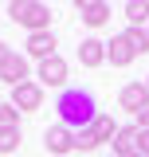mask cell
<instances>
[{
  "mask_svg": "<svg viewBox=\"0 0 149 157\" xmlns=\"http://www.w3.org/2000/svg\"><path fill=\"white\" fill-rule=\"evenodd\" d=\"M55 110H59V126H67V130H86L94 118H98V102H94L90 90H82V86H67L63 94L55 98Z\"/></svg>",
  "mask_w": 149,
  "mask_h": 157,
  "instance_id": "6da1fadb",
  "label": "cell"
},
{
  "mask_svg": "<svg viewBox=\"0 0 149 157\" xmlns=\"http://www.w3.org/2000/svg\"><path fill=\"white\" fill-rule=\"evenodd\" d=\"M8 16H12V24L28 28V36L51 32V4H39V0H12V4H8Z\"/></svg>",
  "mask_w": 149,
  "mask_h": 157,
  "instance_id": "7a4b0ae2",
  "label": "cell"
},
{
  "mask_svg": "<svg viewBox=\"0 0 149 157\" xmlns=\"http://www.w3.org/2000/svg\"><path fill=\"white\" fill-rule=\"evenodd\" d=\"M118 106L126 110V114H141V110H149V86L141 82V78H133V82H126L122 90H118Z\"/></svg>",
  "mask_w": 149,
  "mask_h": 157,
  "instance_id": "3957f363",
  "label": "cell"
},
{
  "mask_svg": "<svg viewBox=\"0 0 149 157\" xmlns=\"http://www.w3.org/2000/svg\"><path fill=\"white\" fill-rule=\"evenodd\" d=\"M8 102L16 106L20 114H32V110H39V106H43V86L28 78V82H20V86H12V98H8Z\"/></svg>",
  "mask_w": 149,
  "mask_h": 157,
  "instance_id": "277c9868",
  "label": "cell"
},
{
  "mask_svg": "<svg viewBox=\"0 0 149 157\" xmlns=\"http://www.w3.org/2000/svg\"><path fill=\"white\" fill-rule=\"evenodd\" d=\"M67 75H71V67H67V59H63V55L43 59V63H39V71H36L39 86H63V82H67Z\"/></svg>",
  "mask_w": 149,
  "mask_h": 157,
  "instance_id": "5b68a950",
  "label": "cell"
},
{
  "mask_svg": "<svg viewBox=\"0 0 149 157\" xmlns=\"http://www.w3.org/2000/svg\"><path fill=\"white\" fill-rule=\"evenodd\" d=\"M74 12L82 16L86 28H102V24L114 16V8L106 4V0H74Z\"/></svg>",
  "mask_w": 149,
  "mask_h": 157,
  "instance_id": "8992f818",
  "label": "cell"
},
{
  "mask_svg": "<svg viewBox=\"0 0 149 157\" xmlns=\"http://www.w3.org/2000/svg\"><path fill=\"white\" fill-rule=\"evenodd\" d=\"M43 145H47L51 157L71 153L74 149V130H67V126H47V130H43Z\"/></svg>",
  "mask_w": 149,
  "mask_h": 157,
  "instance_id": "52a82bcc",
  "label": "cell"
},
{
  "mask_svg": "<svg viewBox=\"0 0 149 157\" xmlns=\"http://www.w3.org/2000/svg\"><path fill=\"white\" fill-rule=\"evenodd\" d=\"M24 47H28V59H39V63H43V59H51V55H59L55 47V32H36V36H28V43H24Z\"/></svg>",
  "mask_w": 149,
  "mask_h": 157,
  "instance_id": "ba28073f",
  "label": "cell"
},
{
  "mask_svg": "<svg viewBox=\"0 0 149 157\" xmlns=\"http://www.w3.org/2000/svg\"><path fill=\"white\" fill-rule=\"evenodd\" d=\"M78 63H82V67H102V63H106V43H102V39H94V36H86L82 39V43H78Z\"/></svg>",
  "mask_w": 149,
  "mask_h": 157,
  "instance_id": "9c48e42d",
  "label": "cell"
},
{
  "mask_svg": "<svg viewBox=\"0 0 149 157\" xmlns=\"http://www.w3.org/2000/svg\"><path fill=\"white\" fill-rule=\"evenodd\" d=\"M0 82H8V86H20V82H28V55L12 51V59L0 67Z\"/></svg>",
  "mask_w": 149,
  "mask_h": 157,
  "instance_id": "30bf717a",
  "label": "cell"
},
{
  "mask_svg": "<svg viewBox=\"0 0 149 157\" xmlns=\"http://www.w3.org/2000/svg\"><path fill=\"white\" fill-rule=\"evenodd\" d=\"M133 47H130V39L122 36V32H118V36L110 39V43H106V63H114V67H130L133 63Z\"/></svg>",
  "mask_w": 149,
  "mask_h": 157,
  "instance_id": "8fae6325",
  "label": "cell"
},
{
  "mask_svg": "<svg viewBox=\"0 0 149 157\" xmlns=\"http://www.w3.org/2000/svg\"><path fill=\"white\" fill-rule=\"evenodd\" d=\"M110 145H114V157H137V126H118Z\"/></svg>",
  "mask_w": 149,
  "mask_h": 157,
  "instance_id": "7c38bea8",
  "label": "cell"
},
{
  "mask_svg": "<svg viewBox=\"0 0 149 157\" xmlns=\"http://www.w3.org/2000/svg\"><path fill=\"white\" fill-rule=\"evenodd\" d=\"M90 134L98 145H106V141H114V134H118V122H114V114H102L98 110V118L90 122Z\"/></svg>",
  "mask_w": 149,
  "mask_h": 157,
  "instance_id": "4fadbf2b",
  "label": "cell"
},
{
  "mask_svg": "<svg viewBox=\"0 0 149 157\" xmlns=\"http://www.w3.org/2000/svg\"><path fill=\"white\" fill-rule=\"evenodd\" d=\"M126 20H130V28H145L149 24V0H126Z\"/></svg>",
  "mask_w": 149,
  "mask_h": 157,
  "instance_id": "5bb4252c",
  "label": "cell"
},
{
  "mask_svg": "<svg viewBox=\"0 0 149 157\" xmlns=\"http://www.w3.org/2000/svg\"><path fill=\"white\" fill-rule=\"evenodd\" d=\"M122 36L130 39V47H133V55H145L149 51V36H145V28H126Z\"/></svg>",
  "mask_w": 149,
  "mask_h": 157,
  "instance_id": "9a60e30c",
  "label": "cell"
},
{
  "mask_svg": "<svg viewBox=\"0 0 149 157\" xmlns=\"http://www.w3.org/2000/svg\"><path fill=\"white\" fill-rule=\"evenodd\" d=\"M20 126V110L12 102H0V130H16Z\"/></svg>",
  "mask_w": 149,
  "mask_h": 157,
  "instance_id": "2e32d148",
  "label": "cell"
},
{
  "mask_svg": "<svg viewBox=\"0 0 149 157\" xmlns=\"http://www.w3.org/2000/svg\"><path fill=\"white\" fill-rule=\"evenodd\" d=\"M20 149V126L16 130H0V153H16Z\"/></svg>",
  "mask_w": 149,
  "mask_h": 157,
  "instance_id": "e0dca14e",
  "label": "cell"
},
{
  "mask_svg": "<svg viewBox=\"0 0 149 157\" xmlns=\"http://www.w3.org/2000/svg\"><path fill=\"white\" fill-rule=\"evenodd\" d=\"M74 149H78V153H90V149H98V141H94V134H90V126L74 134Z\"/></svg>",
  "mask_w": 149,
  "mask_h": 157,
  "instance_id": "ac0fdd59",
  "label": "cell"
},
{
  "mask_svg": "<svg viewBox=\"0 0 149 157\" xmlns=\"http://www.w3.org/2000/svg\"><path fill=\"white\" fill-rule=\"evenodd\" d=\"M137 153L149 157V130H137Z\"/></svg>",
  "mask_w": 149,
  "mask_h": 157,
  "instance_id": "d6986e66",
  "label": "cell"
},
{
  "mask_svg": "<svg viewBox=\"0 0 149 157\" xmlns=\"http://www.w3.org/2000/svg\"><path fill=\"white\" fill-rule=\"evenodd\" d=\"M12 51H16V47H12V43H4V39H0V67H4V63H8V59H12Z\"/></svg>",
  "mask_w": 149,
  "mask_h": 157,
  "instance_id": "ffe728a7",
  "label": "cell"
},
{
  "mask_svg": "<svg viewBox=\"0 0 149 157\" xmlns=\"http://www.w3.org/2000/svg\"><path fill=\"white\" fill-rule=\"evenodd\" d=\"M133 126H137V130H149V110H141V114L133 118Z\"/></svg>",
  "mask_w": 149,
  "mask_h": 157,
  "instance_id": "44dd1931",
  "label": "cell"
},
{
  "mask_svg": "<svg viewBox=\"0 0 149 157\" xmlns=\"http://www.w3.org/2000/svg\"><path fill=\"white\" fill-rule=\"evenodd\" d=\"M145 36H149V24H145Z\"/></svg>",
  "mask_w": 149,
  "mask_h": 157,
  "instance_id": "7402d4cb",
  "label": "cell"
},
{
  "mask_svg": "<svg viewBox=\"0 0 149 157\" xmlns=\"http://www.w3.org/2000/svg\"><path fill=\"white\" fill-rule=\"evenodd\" d=\"M145 86H149V75H145Z\"/></svg>",
  "mask_w": 149,
  "mask_h": 157,
  "instance_id": "603a6c76",
  "label": "cell"
},
{
  "mask_svg": "<svg viewBox=\"0 0 149 157\" xmlns=\"http://www.w3.org/2000/svg\"><path fill=\"white\" fill-rule=\"evenodd\" d=\"M137 157H141V153H137Z\"/></svg>",
  "mask_w": 149,
  "mask_h": 157,
  "instance_id": "cb8c5ba5",
  "label": "cell"
},
{
  "mask_svg": "<svg viewBox=\"0 0 149 157\" xmlns=\"http://www.w3.org/2000/svg\"><path fill=\"white\" fill-rule=\"evenodd\" d=\"M110 157H114V153H110Z\"/></svg>",
  "mask_w": 149,
  "mask_h": 157,
  "instance_id": "d4e9b609",
  "label": "cell"
}]
</instances>
